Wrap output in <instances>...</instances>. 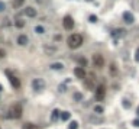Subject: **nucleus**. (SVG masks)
I'll list each match as a JSON object with an SVG mask.
<instances>
[{"mask_svg": "<svg viewBox=\"0 0 139 129\" xmlns=\"http://www.w3.org/2000/svg\"><path fill=\"white\" fill-rule=\"evenodd\" d=\"M68 47L71 48V49H77V48L81 47L83 44V36L80 33H73L70 38H68Z\"/></svg>", "mask_w": 139, "mask_h": 129, "instance_id": "obj_1", "label": "nucleus"}, {"mask_svg": "<svg viewBox=\"0 0 139 129\" xmlns=\"http://www.w3.org/2000/svg\"><path fill=\"white\" fill-rule=\"evenodd\" d=\"M20 116H22V104L15 103L9 109V117H12V119H19Z\"/></svg>", "mask_w": 139, "mask_h": 129, "instance_id": "obj_2", "label": "nucleus"}, {"mask_svg": "<svg viewBox=\"0 0 139 129\" xmlns=\"http://www.w3.org/2000/svg\"><path fill=\"white\" fill-rule=\"evenodd\" d=\"M32 88H34L35 91H42L43 88H45V81H43L42 78H35L34 81H32Z\"/></svg>", "mask_w": 139, "mask_h": 129, "instance_id": "obj_3", "label": "nucleus"}, {"mask_svg": "<svg viewBox=\"0 0 139 129\" xmlns=\"http://www.w3.org/2000/svg\"><path fill=\"white\" fill-rule=\"evenodd\" d=\"M6 76H7V78H9L10 84H12L15 88H19V87H20V81H19V78H16V77L13 76L12 72H10V70H6Z\"/></svg>", "mask_w": 139, "mask_h": 129, "instance_id": "obj_4", "label": "nucleus"}, {"mask_svg": "<svg viewBox=\"0 0 139 129\" xmlns=\"http://www.w3.org/2000/svg\"><path fill=\"white\" fill-rule=\"evenodd\" d=\"M104 96H106V88H104V86H103V84L97 86V88H96V100L103 102V100H104Z\"/></svg>", "mask_w": 139, "mask_h": 129, "instance_id": "obj_5", "label": "nucleus"}, {"mask_svg": "<svg viewBox=\"0 0 139 129\" xmlns=\"http://www.w3.org/2000/svg\"><path fill=\"white\" fill-rule=\"evenodd\" d=\"M125 35H126V29L118 28V29H114V31H112V38L116 39V41H118L119 38H123Z\"/></svg>", "mask_w": 139, "mask_h": 129, "instance_id": "obj_6", "label": "nucleus"}, {"mask_svg": "<svg viewBox=\"0 0 139 129\" xmlns=\"http://www.w3.org/2000/svg\"><path fill=\"white\" fill-rule=\"evenodd\" d=\"M93 64H94L97 68H102L103 64H104V58H103L100 54H96V55H93Z\"/></svg>", "mask_w": 139, "mask_h": 129, "instance_id": "obj_7", "label": "nucleus"}, {"mask_svg": "<svg viewBox=\"0 0 139 129\" xmlns=\"http://www.w3.org/2000/svg\"><path fill=\"white\" fill-rule=\"evenodd\" d=\"M62 25H64V28L65 29H73L74 28V19H73L71 16H65L64 18V22H62Z\"/></svg>", "mask_w": 139, "mask_h": 129, "instance_id": "obj_8", "label": "nucleus"}, {"mask_svg": "<svg viewBox=\"0 0 139 129\" xmlns=\"http://www.w3.org/2000/svg\"><path fill=\"white\" fill-rule=\"evenodd\" d=\"M123 20H125L126 23H129V25H130V23L135 22V18H133V15H132L130 12H125V13H123Z\"/></svg>", "mask_w": 139, "mask_h": 129, "instance_id": "obj_9", "label": "nucleus"}, {"mask_svg": "<svg viewBox=\"0 0 139 129\" xmlns=\"http://www.w3.org/2000/svg\"><path fill=\"white\" fill-rule=\"evenodd\" d=\"M74 74L78 78H86V71H84L83 67H77V68L74 70Z\"/></svg>", "mask_w": 139, "mask_h": 129, "instance_id": "obj_10", "label": "nucleus"}, {"mask_svg": "<svg viewBox=\"0 0 139 129\" xmlns=\"http://www.w3.org/2000/svg\"><path fill=\"white\" fill-rule=\"evenodd\" d=\"M25 15L28 16V18H35V16H36V10H35L34 7H26Z\"/></svg>", "mask_w": 139, "mask_h": 129, "instance_id": "obj_11", "label": "nucleus"}, {"mask_svg": "<svg viewBox=\"0 0 139 129\" xmlns=\"http://www.w3.org/2000/svg\"><path fill=\"white\" fill-rule=\"evenodd\" d=\"M59 117H61L59 110H58V109H54V110H52V116H51V120H52V122H58Z\"/></svg>", "mask_w": 139, "mask_h": 129, "instance_id": "obj_12", "label": "nucleus"}, {"mask_svg": "<svg viewBox=\"0 0 139 129\" xmlns=\"http://www.w3.org/2000/svg\"><path fill=\"white\" fill-rule=\"evenodd\" d=\"M43 51H45L48 55H52V54H55L57 48L55 47H49V45H45V47H43Z\"/></svg>", "mask_w": 139, "mask_h": 129, "instance_id": "obj_13", "label": "nucleus"}, {"mask_svg": "<svg viewBox=\"0 0 139 129\" xmlns=\"http://www.w3.org/2000/svg\"><path fill=\"white\" fill-rule=\"evenodd\" d=\"M18 44L19 45H26V44H28V36H26V35H19Z\"/></svg>", "mask_w": 139, "mask_h": 129, "instance_id": "obj_14", "label": "nucleus"}, {"mask_svg": "<svg viewBox=\"0 0 139 129\" xmlns=\"http://www.w3.org/2000/svg\"><path fill=\"white\" fill-rule=\"evenodd\" d=\"M51 68L52 70H62L64 68V64L62 63H54V64H51Z\"/></svg>", "mask_w": 139, "mask_h": 129, "instance_id": "obj_15", "label": "nucleus"}, {"mask_svg": "<svg viewBox=\"0 0 139 129\" xmlns=\"http://www.w3.org/2000/svg\"><path fill=\"white\" fill-rule=\"evenodd\" d=\"M23 2H25V0H13V7H15V9H19L20 6H23Z\"/></svg>", "mask_w": 139, "mask_h": 129, "instance_id": "obj_16", "label": "nucleus"}, {"mask_svg": "<svg viewBox=\"0 0 139 129\" xmlns=\"http://www.w3.org/2000/svg\"><path fill=\"white\" fill-rule=\"evenodd\" d=\"M23 129H39V126L32 125V123H25V125H23Z\"/></svg>", "mask_w": 139, "mask_h": 129, "instance_id": "obj_17", "label": "nucleus"}, {"mask_svg": "<svg viewBox=\"0 0 139 129\" xmlns=\"http://www.w3.org/2000/svg\"><path fill=\"white\" fill-rule=\"evenodd\" d=\"M78 64H80L81 67H86L87 65V60L84 57H81V58H78Z\"/></svg>", "mask_w": 139, "mask_h": 129, "instance_id": "obj_18", "label": "nucleus"}, {"mask_svg": "<svg viewBox=\"0 0 139 129\" xmlns=\"http://www.w3.org/2000/svg\"><path fill=\"white\" fill-rule=\"evenodd\" d=\"M61 119L62 120H68V119H70V113H68V112H62V113H61Z\"/></svg>", "mask_w": 139, "mask_h": 129, "instance_id": "obj_19", "label": "nucleus"}, {"mask_svg": "<svg viewBox=\"0 0 139 129\" xmlns=\"http://www.w3.org/2000/svg\"><path fill=\"white\" fill-rule=\"evenodd\" d=\"M103 110H104V109H103L102 106H96V107H94V112H96L97 115H102V113H103Z\"/></svg>", "mask_w": 139, "mask_h": 129, "instance_id": "obj_20", "label": "nucleus"}, {"mask_svg": "<svg viewBox=\"0 0 139 129\" xmlns=\"http://www.w3.org/2000/svg\"><path fill=\"white\" fill-rule=\"evenodd\" d=\"M84 84H86V87L88 88V90H91V88H93V81H91V80H86Z\"/></svg>", "mask_w": 139, "mask_h": 129, "instance_id": "obj_21", "label": "nucleus"}, {"mask_svg": "<svg viewBox=\"0 0 139 129\" xmlns=\"http://www.w3.org/2000/svg\"><path fill=\"white\" fill-rule=\"evenodd\" d=\"M81 99H83V94H81V93H74V100L75 102H80Z\"/></svg>", "mask_w": 139, "mask_h": 129, "instance_id": "obj_22", "label": "nucleus"}, {"mask_svg": "<svg viewBox=\"0 0 139 129\" xmlns=\"http://www.w3.org/2000/svg\"><path fill=\"white\" fill-rule=\"evenodd\" d=\"M90 119H91V122H93V123H102V122H103V120L100 119V117H94V116H91Z\"/></svg>", "mask_w": 139, "mask_h": 129, "instance_id": "obj_23", "label": "nucleus"}, {"mask_svg": "<svg viewBox=\"0 0 139 129\" xmlns=\"http://www.w3.org/2000/svg\"><path fill=\"white\" fill-rule=\"evenodd\" d=\"M122 104H123V107H127V109L130 107V102L126 100V99H123V100H122Z\"/></svg>", "mask_w": 139, "mask_h": 129, "instance_id": "obj_24", "label": "nucleus"}, {"mask_svg": "<svg viewBox=\"0 0 139 129\" xmlns=\"http://www.w3.org/2000/svg\"><path fill=\"white\" fill-rule=\"evenodd\" d=\"M68 128H70V129H77V128H78V123H77V122H71Z\"/></svg>", "mask_w": 139, "mask_h": 129, "instance_id": "obj_25", "label": "nucleus"}, {"mask_svg": "<svg viewBox=\"0 0 139 129\" xmlns=\"http://www.w3.org/2000/svg\"><path fill=\"white\" fill-rule=\"evenodd\" d=\"M88 20H90V22H93V23L97 22V16H96V15H91V16L88 18Z\"/></svg>", "mask_w": 139, "mask_h": 129, "instance_id": "obj_26", "label": "nucleus"}, {"mask_svg": "<svg viewBox=\"0 0 139 129\" xmlns=\"http://www.w3.org/2000/svg\"><path fill=\"white\" fill-rule=\"evenodd\" d=\"M16 26H18V28H23V26H25V22H22V20H16Z\"/></svg>", "mask_w": 139, "mask_h": 129, "instance_id": "obj_27", "label": "nucleus"}, {"mask_svg": "<svg viewBox=\"0 0 139 129\" xmlns=\"http://www.w3.org/2000/svg\"><path fill=\"white\" fill-rule=\"evenodd\" d=\"M35 31H36L38 33H43V28H42V26H36V28H35Z\"/></svg>", "mask_w": 139, "mask_h": 129, "instance_id": "obj_28", "label": "nucleus"}, {"mask_svg": "<svg viewBox=\"0 0 139 129\" xmlns=\"http://www.w3.org/2000/svg\"><path fill=\"white\" fill-rule=\"evenodd\" d=\"M132 125L135 126V128H139V119H135V120L132 122Z\"/></svg>", "mask_w": 139, "mask_h": 129, "instance_id": "obj_29", "label": "nucleus"}, {"mask_svg": "<svg viewBox=\"0 0 139 129\" xmlns=\"http://www.w3.org/2000/svg\"><path fill=\"white\" fill-rule=\"evenodd\" d=\"M135 61H138V63H139V48L136 49V52H135Z\"/></svg>", "mask_w": 139, "mask_h": 129, "instance_id": "obj_30", "label": "nucleus"}, {"mask_svg": "<svg viewBox=\"0 0 139 129\" xmlns=\"http://www.w3.org/2000/svg\"><path fill=\"white\" fill-rule=\"evenodd\" d=\"M4 9H6V4H4L3 2H0V12H3Z\"/></svg>", "mask_w": 139, "mask_h": 129, "instance_id": "obj_31", "label": "nucleus"}, {"mask_svg": "<svg viewBox=\"0 0 139 129\" xmlns=\"http://www.w3.org/2000/svg\"><path fill=\"white\" fill-rule=\"evenodd\" d=\"M59 91H65V86H64V84L59 86Z\"/></svg>", "mask_w": 139, "mask_h": 129, "instance_id": "obj_32", "label": "nucleus"}, {"mask_svg": "<svg viewBox=\"0 0 139 129\" xmlns=\"http://www.w3.org/2000/svg\"><path fill=\"white\" fill-rule=\"evenodd\" d=\"M2 57H4V51L3 49H0V58H2Z\"/></svg>", "mask_w": 139, "mask_h": 129, "instance_id": "obj_33", "label": "nucleus"}, {"mask_svg": "<svg viewBox=\"0 0 139 129\" xmlns=\"http://www.w3.org/2000/svg\"><path fill=\"white\" fill-rule=\"evenodd\" d=\"M136 113H138V116H139V107H138V110H136Z\"/></svg>", "mask_w": 139, "mask_h": 129, "instance_id": "obj_34", "label": "nucleus"}, {"mask_svg": "<svg viewBox=\"0 0 139 129\" xmlns=\"http://www.w3.org/2000/svg\"><path fill=\"white\" fill-rule=\"evenodd\" d=\"M2 115H3V112H2V109H0V116H2Z\"/></svg>", "mask_w": 139, "mask_h": 129, "instance_id": "obj_35", "label": "nucleus"}, {"mask_svg": "<svg viewBox=\"0 0 139 129\" xmlns=\"http://www.w3.org/2000/svg\"><path fill=\"white\" fill-rule=\"evenodd\" d=\"M2 88H3V87H2V84H0V91H2Z\"/></svg>", "mask_w": 139, "mask_h": 129, "instance_id": "obj_36", "label": "nucleus"}]
</instances>
